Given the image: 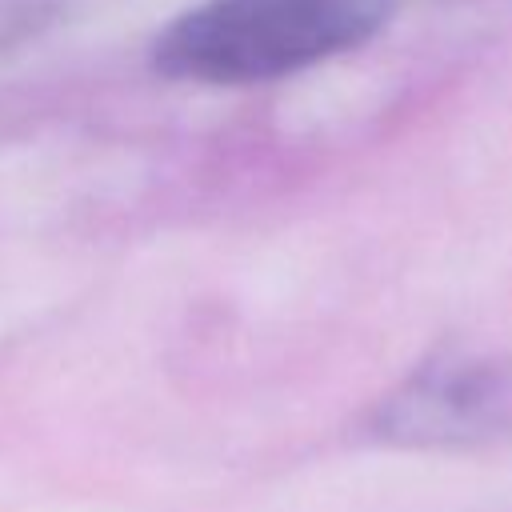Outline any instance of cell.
Instances as JSON below:
<instances>
[{
    "mask_svg": "<svg viewBox=\"0 0 512 512\" xmlns=\"http://www.w3.org/2000/svg\"><path fill=\"white\" fill-rule=\"evenodd\" d=\"M392 0H204L152 44L172 80L264 84L372 40Z\"/></svg>",
    "mask_w": 512,
    "mask_h": 512,
    "instance_id": "1",
    "label": "cell"
},
{
    "mask_svg": "<svg viewBox=\"0 0 512 512\" xmlns=\"http://www.w3.org/2000/svg\"><path fill=\"white\" fill-rule=\"evenodd\" d=\"M376 436L408 448H456L512 432V360L460 356L420 368L372 420Z\"/></svg>",
    "mask_w": 512,
    "mask_h": 512,
    "instance_id": "2",
    "label": "cell"
}]
</instances>
